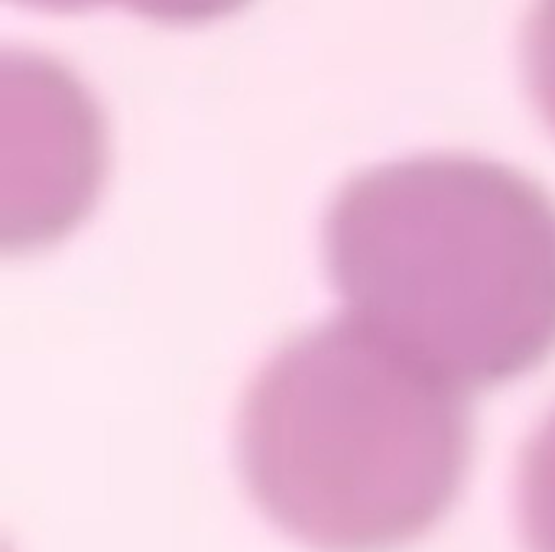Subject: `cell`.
Returning <instances> with one entry per match:
<instances>
[{"label": "cell", "mask_w": 555, "mask_h": 552, "mask_svg": "<svg viewBox=\"0 0 555 552\" xmlns=\"http://www.w3.org/2000/svg\"><path fill=\"white\" fill-rule=\"evenodd\" d=\"M20 3L39 7V10H59V13L88 10L101 3H120L156 23H208V20H221L241 10L247 0H20Z\"/></svg>", "instance_id": "obj_5"}, {"label": "cell", "mask_w": 555, "mask_h": 552, "mask_svg": "<svg viewBox=\"0 0 555 552\" xmlns=\"http://www.w3.org/2000/svg\"><path fill=\"white\" fill-rule=\"evenodd\" d=\"M472 442L459 387L358 319L283 345L237 420L254 504L319 552H393L420 540L455 504Z\"/></svg>", "instance_id": "obj_2"}, {"label": "cell", "mask_w": 555, "mask_h": 552, "mask_svg": "<svg viewBox=\"0 0 555 552\" xmlns=\"http://www.w3.org/2000/svg\"><path fill=\"white\" fill-rule=\"evenodd\" d=\"M517 517L527 550L555 552V410L520 455Z\"/></svg>", "instance_id": "obj_3"}, {"label": "cell", "mask_w": 555, "mask_h": 552, "mask_svg": "<svg viewBox=\"0 0 555 552\" xmlns=\"http://www.w3.org/2000/svg\"><path fill=\"white\" fill-rule=\"evenodd\" d=\"M524 65L530 94L555 130V0H537L524 33Z\"/></svg>", "instance_id": "obj_4"}, {"label": "cell", "mask_w": 555, "mask_h": 552, "mask_svg": "<svg viewBox=\"0 0 555 552\" xmlns=\"http://www.w3.org/2000/svg\"><path fill=\"white\" fill-rule=\"evenodd\" d=\"M325 260L351 319L459 390L555 351V202L511 166L420 156L354 176Z\"/></svg>", "instance_id": "obj_1"}]
</instances>
